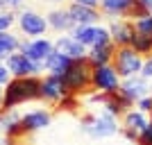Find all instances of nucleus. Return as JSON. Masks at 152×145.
I'll return each instance as SVG.
<instances>
[{"mask_svg":"<svg viewBox=\"0 0 152 145\" xmlns=\"http://www.w3.org/2000/svg\"><path fill=\"white\" fill-rule=\"evenodd\" d=\"M41 86L43 79L39 75L34 77H14L5 86V98H2V111H9L16 104H23L27 100H41Z\"/></svg>","mask_w":152,"mask_h":145,"instance_id":"1","label":"nucleus"},{"mask_svg":"<svg viewBox=\"0 0 152 145\" xmlns=\"http://www.w3.org/2000/svg\"><path fill=\"white\" fill-rule=\"evenodd\" d=\"M91 66L86 59H80V61H73L70 68L64 73V86H66V93L68 95H86L93 93V86H91Z\"/></svg>","mask_w":152,"mask_h":145,"instance_id":"2","label":"nucleus"},{"mask_svg":"<svg viewBox=\"0 0 152 145\" xmlns=\"http://www.w3.org/2000/svg\"><path fill=\"white\" fill-rule=\"evenodd\" d=\"M143 63H145V61H143V57L136 55V50H132L129 45H125V48H116L114 59H111L114 70L118 73V77H123V79H129V77L141 75Z\"/></svg>","mask_w":152,"mask_h":145,"instance_id":"3","label":"nucleus"},{"mask_svg":"<svg viewBox=\"0 0 152 145\" xmlns=\"http://www.w3.org/2000/svg\"><path fill=\"white\" fill-rule=\"evenodd\" d=\"M91 102L102 104V107H104V114L114 116V118H123V116L134 107V102L121 93V88L114 91V93H93L91 95Z\"/></svg>","mask_w":152,"mask_h":145,"instance_id":"4","label":"nucleus"},{"mask_svg":"<svg viewBox=\"0 0 152 145\" xmlns=\"http://www.w3.org/2000/svg\"><path fill=\"white\" fill-rule=\"evenodd\" d=\"M91 86L93 93H114L121 88V77L114 70L111 63L107 66H93L91 70Z\"/></svg>","mask_w":152,"mask_h":145,"instance_id":"5","label":"nucleus"},{"mask_svg":"<svg viewBox=\"0 0 152 145\" xmlns=\"http://www.w3.org/2000/svg\"><path fill=\"white\" fill-rule=\"evenodd\" d=\"M73 36L84 45V48H95V45H107L114 43L109 27L102 25H75L73 27Z\"/></svg>","mask_w":152,"mask_h":145,"instance_id":"6","label":"nucleus"},{"mask_svg":"<svg viewBox=\"0 0 152 145\" xmlns=\"http://www.w3.org/2000/svg\"><path fill=\"white\" fill-rule=\"evenodd\" d=\"M7 70L12 73L14 77H34L39 75L41 70H43V66H39V63H34L32 59H27L23 52H12L9 57H7Z\"/></svg>","mask_w":152,"mask_h":145,"instance_id":"7","label":"nucleus"},{"mask_svg":"<svg viewBox=\"0 0 152 145\" xmlns=\"http://www.w3.org/2000/svg\"><path fill=\"white\" fill-rule=\"evenodd\" d=\"M20 52L25 55L27 59H32L34 63L43 66L45 59L55 52V43L48 41V39H37V41H20Z\"/></svg>","mask_w":152,"mask_h":145,"instance_id":"8","label":"nucleus"},{"mask_svg":"<svg viewBox=\"0 0 152 145\" xmlns=\"http://www.w3.org/2000/svg\"><path fill=\"white\" fill-rule=\"evenodd\" d=\"M66 86H64L61 75H48L43 77V86H41V100L48 102L52 109H57V104L66 98Z\"/></svg>","mask_w":152,"mask_h":145,"instance_id":"9","label":"nucleus"},{"mask_svg":"<svg viewBox=\"0 0 152 145\" xmlns=\"http://www.w3.org/2000/svg\"><path fill=\"white\" fill-rule=\"evenodd\" d=\"M150 122V120L145 118V114L143 111H139V109H129L125 116H123V127H121V132L127 141H139V134L145 129V125Z\"/></svg>","mask_w":152,"mask_h":145,"instance_id":"10","label":"nucleus"},{"mask_svg":"<svg viewBox=\"0 0 152 145\" xmlns=\"http://www.w3.org/2000/svg\"><path fill=\"white\" fill-rule=\"evenodd\" d=\"M109 34H111V41H114L116 48H125V45L132 43V36L136 34V27L127 18H111Z\"/></svg>","mask_w":152,"mask_h":145,"instance_id":"11","label":"nucleus"},{"mask_svg":"<svg viewBox=\"0 0 152 145\" xmlns=\"http://www.w3.org/2000/svg\"><path fill=\"white\" fill-rule=\"evenodd\" d=\"M55 52H59V55H64V57H68L70 61L86 59V55H89V50H86L73 34H70V36H59L57 41H55Z\"/></svg>","mask_w":152,"mask_h":145,"instance_id":"12","label":"nucleus"},{"mask_svg":"<svg viewBox=\"0 0 152 145\" xmlns=\"http://www.w3.org/2000/svg\"><path fill=\"white\" fill-rule=\"evenodd\" d=\"M84 132L91 134V136H95V138H107V136L118 134V132H121V127H118V122H116L114 116L100 114V116H95V120L91 122V127H86Z\"/></svg>","mask_w":152,"mask_h":145,"instance_id":"13","label":"nucleus"},{"mask_svg":"<svg viewBox=\"0 0 152 145\" xmlns=\"http://www.w3.org/2000/svg\"><path fill=\"white\" fill-rule=\"evenodd\" d=\"M18 25L27 36H41L48 30V20L43 16H39L37 12H23L18 18Z\"/></svg>","mask_w":152,"mask_h":145,"instance_id":"14","label":"nucleus"},{"mask_svg":"<svg viewBox=\"0 0 152 145\" xmlns=\"http://www.w3.org/2000/svg\"><path fill=\"white\" fill-rule=\"evenodd\" d=\"M66 9H68L70 18L75 20V25H98V20L102 18L100 9H91L84 5H75V2H70Z\"/></svg>","mask_w":152,"mask_h":145,"instance_id":"15","label":"nucleus"},{"mask_svg":"<svg viewBox=\"0 0 152 145\" xmlns=\"http://www.w3.org/2000/svg\"><path fill=\"white\" fill-rule=\"evenodd\" d=\"M121 93L125 95V98H129V100L136 104L141 98H145V95H148V79L143 75L129 77V79L121 82Z\"/></svg>","mask_w":152,"mask_h":145,"instance_id":"16","label":"nucleus"},{"mask_svg":"<svg viewBox=\"0 0 152 145\" xmlns=\"http://www.w3.org/2000/svg\"><path fill=\"white\" fill-rule=\"evenodd\" d=\"M50 120H52L50 111H45V109H37V111L25 114L23 118H20V122H23V127H25L30 134H34V132H39V129L48 127V125H50Z\"/></svg>","mask_w":152,"mask_h":145,"instance_id":"17","label":"nucleus"},{"mask_svg":"<svg viewBox=\"0 0 152 145\" xmlns=\"http://www.w3.org/2000/svg\"><path fill=\"white\" fill-rule=\"evenodd\" d=\"M134 0H100V14L107 18H125Z\"/></svg>","mask_w":152,"mask_h":145,"instance_id":"18","label":"nucleus"},{"mask_svg":"<svg viewBox=\"0 0 152 145\" xmlns=\"http://www.w3.org/2000/svg\"><path fill=\"white\" fill-rule=\"evenodd\" d=\"M48 27H52L55 32H73L75 27V20L70 18L68 9H55V12L48 14Z\"/></svg>","mask_w":152,"mask_h":145,"instance_id":"19","label":"nucleus"},{"mask_svg":"<svg viewBox=\"0 0 152 145\" xmlns=\"http://www.w3.org/2000/svg\"><path fill=\"white\" fill-rule=\"evenodd\" d=\"M114 52H116V45L114 43L95 45V48H91V50H89L86 61H89L91 66H107V63H111V59H114Z\"/></svg>","mask_w":152,"mask_h":145,"instance_id":"20","label":"nucleus"},{"mask_svg":"<svg viewBox=\"0 0 152 145\" xmlns=\"http://www.w3.org/2000/svg\"><path fill=\"white\" fill-rule=\"evenodd\" d=\"M70 59L68 57H64V55H59V52H52L50 57L45 59V63H43V68L48 70V75H64L66 70L70 68Z\"/></svg>","mask_w":152,"mask_h":145,"instance_id":"21","label":"nucleus"},{"mask_svg":"<svg viewBox=\"0 0 152 145\" xmlns=\"http://www.w3.org/2000/svg\"><path fill=\"white\" fill-rule=\"evenodd\" d=\"M129 48H132V50H136V55H141V57H152V34L136 32V34L132 36Z\"/></svg>","mask_w":152,"mask_h":145,"instance_id":"22","label":"nucleus"},{"mask_svg":"<svg viewBox=\"0 0 152 145\" xmlns=\"http://www.w3.org/2000/svg\"><path fill=\"white\" fill-rule=\"evenodd\" d=\"M20 48V41L9 32H0V59H7L12 52Z\"/></svg>","mask_w":152,"mask_h":145,"instance_id":"23","label":"nucleus"},{"mask_svg":"<svg viewBox=\"0 0 152 145\" xmlns=\"http://www.w3.org/2000/svg\"><path fill=\"white\" fill-rule=\"evenodd\" d=\"M134 27H136V32H143V34H152V16H143V18L134 20Z\"/></svg>","mask_w":152,"mask_h":145,"instance_id":"24","label":"nucleus"},{"mask_svg":"<svg viewBox=\"0 0 152 145\" xmlns=\"http://www.w3.org/2000/svg\"><path fill=\"white\" fill-rule=\"evenodd\" d=\"M136 145H152V118H150V122L145 125V129L139 134V141H136Z\"/></svg>","mask_w":152,"mask_h":145,"instance_id":"25","label":"nucleus"},{"mask_svg":"<svg viewBox=\"0 0 152 145\" xmlns=\"http://www.w3.org/2000/svg\"><path fill=\"white\" fill-rule=\"evenodd\" d=\"M12 25H14V14H12V12L0 14V32H7Z\"/></svg>","mask_w":152,"mask_h":145,"instance_id":"26","label":"nucleus"},{"mask_svg":"<svg viewBox=\"0 0 152 145\" xmlns=\"http://www.w3.org/2000/svg\"><path fill=\"white\" fill-rule=\"evenodd\" d=\"M136 109L143 111V114H152V95H145V98H141L136 102Z\"/></svg>","mask_w":152,"mask_h":145,"instance_id":"27","label":"nucleus"},{"mask_svg":"<svg viewBox=\"0 0 152 145\" xmlns=\"http://www.w3.org/2000/svg\"><path fill=\"white\" fill-rule=\"evenodd\" d=\"M141 75L145 77V79H150L152 77V57L145 59V63H143V70H141Z\"/></svg>","mask_w":152,"mask_h":145,"instance_id":"28","label":"nucleus"},{"mask_svg":"<svg viewBox=\"0 0 152 145\" xmlns=\"http://www.w3.org/2000/svg\"><path fill=\"white\" fill-rule=\"evenodd\" d=\"M75 5H84V7H91V9H100V0H73Z\"/></svg>","mask_w":152,"mask_h":145,"instance_id":"29","label":"nucleus"},{"mask_svg":"<svg viewBox=\"0 0 152 145\" xmlns=\"http://www.w3.org/2000/svg\"><path fill=\"white\" fill-rule=\"evenodd\" d=\"M9 70H7V66H0V84H9Z\"/></svg>","mask_w":152,"mask_h":145,"instance_id":"30","label":"nucleus"},{"mask_svg":"<svg viewBox=\"0 0 152 145\" xmlns=\"http://www.w3.org/2000/svg\"><path fill=\"white\" fill-rule=\"evenodd\" d=\"M141 2H143V7H145L148 16H152V0H141Z\"/></svg>","mask_w":152,"mask_h":145,"instance_id":"31","label":"nucleus"},{"mask_svg":"<svg viewBox=\"0 0 152 145\" xmlns=\"http://www.w3.org/2000/svg\"><path fill=\"white\" fill-rule=\"evenodd\" d=\"M2 2H5L7 7H18L20 2H23V0H2Z\"/></svg>","mask_w":152,"mask_h":145,"instance_id":"32","label":"nucleus"},{"mask_svg":"<svg viewBox=\"0 0 152 145\" xmlns=\"http://www.w3.org/2000/svg\"><path fill=\"white\" fill-rule=\"evenodd\" d=\"M2 98H5V88H0V111H2Z\"/></svg>","mask_w":152,"mask_h":145,"instance_id":"33","label":"nucleus"},{"mask_svg":"<svg viewBox=\"0 0 152 145\" xmlns=\"http://www.w3.org/2000/svg\"><path fill=\"white\" fill-rule=\"evenodd\" d=\"M43 2H61V0H43Z\"/></svg>","mask_w":152,"mask_h":145,"instance_id":"34","label":"nucleus"},{"mask_svg":"<svg viewBox=\"0 0 152 145\" xmlns=\"http://www.w3.org/2000/svg\"><path fill=\"white\" fill-rule=\"evenodd\" d=\"M2 7H7V5H5V2H2V0H0V9H2Z\"/></svg>","mask_w":152,"mask_h":145,"instance_id":"35","label":"nucleus"}]
</instances>
